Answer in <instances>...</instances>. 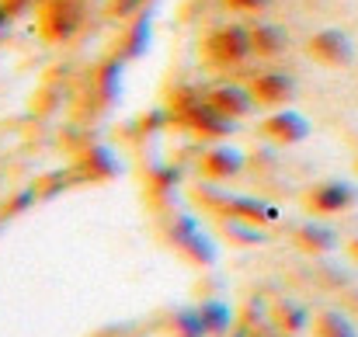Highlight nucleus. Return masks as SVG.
<instances>
[{
  "mask_svg": "<svg viewBox=\"0 0 358 337\" xmlns=\"http://www.w3.org/2000/svg\"><path fill=\"white\" fill-rule=\"evenodd\" d=\"M250 337H271L268 331H250Z\"/></svg>",
  "mask_w": 358,
  "mask_h": 337,
  "instance_id": "obj_29",
  "label": "nucleus"
},
{
  "mask_svg": "<svg viewBox=\"0 0 358 337\" xmlns=\"http://www.w3.org/2000/svg\"><path fill=\"white\" fill-rule=\"evenodd\" d=\"M250 45H254V56L275 59V56H282L289 49V31L278 28V24L257 21V24H250Z\"/></svg>",
  "mask_w": 358,
  "mask_h": 337,
  "instance_id": "obj_13",
  "label": "nucleus"
},
{
  "mask_svg": "<svg viewBox=\"0 0 358 337\" xmlns=\"http://www.w3.org/2000/svg\"><path fill=\"white\" fill-rule=\"evenodd\" d=\"M299 206H303L310 216H317V220L345 216V213L358 209V185L355 181H345V178H324V181L303 188Z\"/></svg>",
  "mask_w": 358,
  "mask_h": 337,
  "instance_id": "obj_2",
  "label": "nucleus"
},
{
  "mask_svg": "<svg viewBox=\"0 0 358 337\" xmlns=\"http://www.w3.org/2000/svg\"><path fill=\"white\" fill-rule=\"evenodd\" d=\"M146 45H150V17H146V14H136V17L129 21V28L122 31V56L132 59V56H139Z\"/></svg>",
  "mask_w": 358,
  "mask_h": 337,
  "instance_id": "obj_21",
  "label": "nucleus"
},
{
  "mask_svg": "<svg viewBox=\"0 0 358 337\" xmlns=\"http://www.w3.org/2000/svg\"><path fill=\"white\" fill-rule=\"evenodd\" d=\"M313 337H358L355 320L348 317V310H320L310 324Z\"/></svg>",
  "mask_w": 358,
  "mask_h": 337,
  "instance_id": "obj_17",
  "label": "nucleus"
},
{
  "mask_svg": "<svg viewBox=\"0 0 358 337\" xmlns=\"http://www.w3.org/2000/svg\"><path fill=\"white\" fill-rule=\"evenodd\" d=\"M223 7H230V10H264L268 7V0H223Z\"/></svg>",
  "mask_w": 358,
  "mask_h": 337,
  "instance_id": "obj_24",
  "label": "nucleus"
},
{
  "mask_svg": "<svg viewBox=\"0 0 358 337\" xmlns=\"http://www.w3.org/2000/svg\"><path fill=\"white\" fill-rule=\"evenodd\" d=\"M303 49H306V56H310L317 66H327V70H345V66H352V59H355V42H352V35L341 31V28L313 31Z\"/></svg>",
  "mask_w": 358,
  "mask_h": 337,
  "instance_id": "obj_4",
  "label": "nucleus"
},
{
  "mask_svg": "<svg viewBox=\"0 0 358 337\" xmlns=\"http://www.w3.org/2000/svg\"><path fill=\"white\" fill-rule=\"evenodd\" d=\"M178 254H181V261H188V264H195V268H213L216 264V243L199 229L195 236H188L181 247H178Z\"/></svg>",
  "mask_w": 358,
  "mask_h": 337,
  "instance_id": "obj_19",
  "label": "nucleus"
},
{
  "mask_svg": "<svg viewBox=\"0 0 358 337\" xmlns=\"http://www.w3.org/2000/svg\"><path fill=\"white\" fill-rule=\"evenodd\" d=\"M206 101L216 108L220 115H227V118H250V115L257 112V101H254V94H250V87H243V84H216L209 94H206Z\"/></svg>",
  "mask_w": 358,
  "mask_h": 337,
  "instance_id": "obj_9",
  "label": "nucleus"
},
{
  "mask_svg": "<svg viewBox=\"0 0 358 337\" xmlns=\"http://www.w3.org/2000/svg\"><path fill=\"white\" fill-rule=\"evenodd\" d=\"M35 17H38V31L45 42H70L84 24L87 7L84 0H42Z\"/></svg>",
  "mask_w": 358,
  "mask_h": 337,
  "instance_id": "obj_3",
  "label": "nucleus"
},
{
  "mask_svg": "<svg viewBox=\"0 0 358 337\" xmlns=\"http://www.w3.org/2000/svg\"><path fill=\"white\" fill-rule=\"evenodd\" d=\"M10 17H14V14H10V10H7L3 3H0V31H3V28L10 24Z\"/></svg>",
  "mask_w": 358,
  "mask_h": 337,
  "instance_id": "obj_27",
  "label": "nucleus"
},
{
  "mask_svg": "<svg viewBox=\"0 0 358 337\" xmlns=\"http://www.w3.org/2000/svg\"><path fill=\"white\" fill-rule=\"evenodd\" d=\"M310 132H313V125L292 108H278L257 122V136L268 139L271 146H299L310 139Z\"/></svg>",
  "mask_w": 358,
  "mask_h": 337,
  "instance_id": "obj_7",
  "label": "nucleus"
},
{
  "mask_svg": "<svg viewBox=\"0 0 358 337\" xmlns=\"http://www.w3.org/2000/svg\"><path fill=\"white\" fill-rule=\"evenodd\" d=\"M119 84H122V63L119 59L101 63L98 73H94V87H91L94 94H101V108H108V105L119 101Z\"/></svg>",
  "mask_w": 358,
  "mask_h": 337,
  "instance_id": "obj_20",
  "label": "nucleus"
},
{
  "mask_svg": "<svg viewBox=\"0 0 358 337\" xmlns=\"http://www.w3.org/2000/svg\"><path fill=\"white\" fill-rule=\"evenodd\" d=\"M174 122L185 125L188 132H195L199 139H230V132H234V125H237L234 118L216 112L206 98H199V101L178 108V112H174Z\"/></svg>",
  "mask_w": 358,
  "mask_h": 337,
  "instance_id": "obj_5",
  "label": "nucleus"
},
{
  "mask_svg": "<svg viewBox=\"0 0 358 337\" xmlns=\"http://www.w3.org/2000/svg\"><path fill=\"white\" fill-rule=\"evenodd\" d=\"M192 199H195V206H202V209H206L209 216H216V220H223L227 209H230V202H234V195L223 192V185H213V181L195 185V188H192Z\"/></svg>",
  "mask_w": 358,
  "mask_h": 337,
  "instance_id": "obj_18",
  "label": "nucleus"
},
{
  "mask_svg": "<svg viewBox=\"0 0 358 337\" xmlns=\"http://www.w3.org/2000/svg\"><path fill=\"white\" fill-rule=\"evenodd\" d=\"M317 282H320L324 289H338V292H345V289L352 285V275H348L345 268H334V264H324V268L317 271Z\"/></svg>",
  "mask_w": 358,
  "mask_h": 337,
  "instance_id": "obj_23",
  "label": "nucleus"
},
{
  "mask_svg": "<svg viewBox=\"0 0 358 337\" xmlns=\"http://www.w3.org/2000/svg\"><path fill=\"white\" fill-rule=\"evenodd\" d=\"M223 220H240V223H250V226H268L278 220V209L261 202V199H250V195H234L230 209Z\"/></svg>",
  "mask_w": 358,
  "mask_h": 337,
  "instance_id": "obj_14",
  "label": "nucleus"
},
{
  "mask_svg": "<svg viewBox=\"0 0 358 337\" xmlns=\"http://www.w3.org/2000/svg\"><path fill=\"white\" fill-rule=\"evenodd\" d=\"M199 233V223H195V216H188V213H178V209H171V213H164L160 216V226H157V236H160V243H167L171 250H178L188 236H195Z\"/></svg>",
  "mask_w": 358,
  "mask_h": 337,
  "instance_id": "obj_15",
  "label": "nucleus"
},
{
  "mask_svg": "<svg viewBox=\"0 0 358 337\" xmlns=\"http://www.w3.org/2000/svg\"><path fill=\"white\" fill-rule=\"evenodd\" d=\"M220 236L230 243V247H254L264 240V233L250 223H240V220H220Z\"/></svg>",
  "mask_w": 358,
  "mask_h": 337,
  "instance_id": "obj_22",
  "label": "nucleus"
},
{
  "mask_svg": "<svg viewBox=\"0 0 358 337\" xmlns=\"http://www.w3.org/2000/svg\"><path fill=\"white\" fill-rule=\"evenodd\" d=\"M268 324H271V331L278 337H296V334H303L313 320H310V310L303 303H296V299H275L268 306Z\"/></svg>",
  "mask_w": 358,
  "mask_h": 337,
  "instance_id": "obj_11",
  "label": "nucleus"
},
{
  "mask_svg": "<svg viewBox=\"0 0 358 337\" xmlns=\"http://www.w3.org/2000/svg\"><path fill=\"white\" fill-rule=\"evenodd\" d=\"M345 250H348V257H352V261L358 264V233L352 236V240H348V243H345Z\"/></svg>",
  "mask_w": 358,
  "mask_h": 337,
  "instance_id": "obj_26",
  "label": "nucleus"
},
{
  "mask_svg": "<svg viewBox=\"0 0 358 337\" xmlns=\"http://www.w3.org/2000/svg\"><path fill=\"white\" fill-rule=\"evenodd\" d=\"M341 306H345L348 313H355L358 317V285H348V289L341 292Z\"/></svg>",
  "mask_w": 358,
  "mask_h": 337,
  "instance_id": "obj_25",
  "label": "nucleus"
},
{
  "mask_svg": "<svg viewBox=\"0 0 358 337\" xmlns=\"http://www.w3.org/2000/svg\"><path fill=\"white\" fill-rule=\"evenodd\" d=\"M164 337H209L206 334V324L199 317V306H178V310H167L160 317V327Z\"/></svg>",
  "mask_w": 358,
  "mask_h": 337,
  "instance_id": "obj_12",
  "label": "nucleus"
},
{
  "mask_svg": "<svg viewBox=\"0 0 358 337\" xmlns=\"http://www.w3.org/2000/svg\"><path fill=\"white\" fill-rule=\"evenodd\" d=\"M227 337H250V327H243V324H240L237 331H234V334H227Z\"/></svg>",
  "mask_w": 358,
  "mask_h": 337,
  "instance_id": "obj_28",
  "label": "nucleus"
},
{
  "mask_svg": "<svg viewBox=\"0 0 358 337\" xmlns=\"http://www.w3.org/2000/svg\"><path fill=\"white\" fill-rule=\"evenodd\" d=\"M195 171H199L202 181L227 185V181H234V178H240V174L247 171V157H243V150L230 146V143H216V146L202 150Z\"/></svg>",
  "mask_w": 358,
  "mask_h": 337,
  "instance_id": "obj_6",
  "label": "nucleus"
},
{
  "mask_svg": "<svg viewBox=\"0 0 358 337\" xmlns=\"http://www.w3.org/2000/svg\"><path fill=\"white\" fill-rule=\"evenodd\" d=\"M355 178H358V157H355Z\"/></svg>",
  "mask_w": 358,
  "mask_h": 337,
  "instance_id": "obj_30",
  "label": "nucleus"
},
{
  "mask_svg": "<svg viewBox=\"0 0 358 337\" xmlns=\"http://www.w3.org/2000/svg\"><path fill=\"white\" fill-rule=\"evenodd\" d=\"M247 87H250L257 108H271V112L289 108L292 98H296V77H289V73H282V70H264V73H257Z\"/></svg>",
  "mask_w": 358,
  "mask_h": 337,
  "instance_id": "obj_8",
  "label": "nucleus"
},
{
  "mask_svg": "<svg viewBox=\"0 0 358 337\" xmlns=\"http://www.w3.org/2000/svg\"><path fill=\"white\" fill-rule=\"evenodd\" d=\"M195 306H199V317H202L209 337L230 334V327H234V310H230V303H223V299L213 296V299H202V303H195Z\"/></svg>",
  "mask_w": 358,
  "mask_h": 337,
  "instance_id": "obj_16",
  "label": "nucleus"
},
{
  "mask_svg": "<svg viewBox=\"0 0 358 337\" xmlns=\"http://www.w3.org/2000/svg\"><path fill=\"white\" fill-rule=\"evenodd\" d=\"M292 243H296L303 254H310V257H327V254L338 250L341 236H338L334 226L320 223V220H306V223H299L292 229Z\"/></svg>",
  "mask_w": 358,
  "mask_h": 337,
  "instance_id": "obj_10",
  "label": "nucleus"
},
{
  "mask_svg": "<svg viewBox=\"0 0 358 337\" xmlns=\"http://www.w3.org/2000/svg\"><path fill=\"white\" fill-rule=\"evenodd\" d=\"M202 56L209 66L216 70H234L243 66L250 56H254V45H250V28L247 24H220L213 28L206 38H202Z\"/></svg>",
  "mask_w": 358,
  "mask_h": 337,
  "instance_id": "obj_1",
  "label": "nucleus"
}]
</instances>
